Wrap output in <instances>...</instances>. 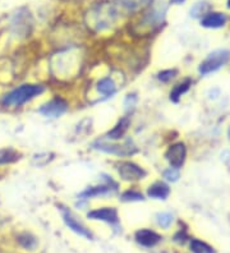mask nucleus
<instances>
[{
  "mask_svg": "<svg viewBox=\"0 0 230 253\" xmlns=\"http://www.w3.org/2000/svg\"><path fill=\"white\" fill-rule=\"evenodd\" d=\"M228 8L230 9V0H228Z\"/></svg>",
  "mask_w": 230,
  "mask_h": 253,
  "instance_id": "bb28decb",
  "label": "nucleus"
},
{
  "mask_svg": "<svg viewBox=\"0 0 230 253\" xmlns=\"http://www.w3.org/2000/svg\"><path fill=\"white\" fill-rule=\"evenodd\" d=\"M173 220H174V217H173L172 213L169 212H163L157 215V224L164 229H169V226L173 224Z\"/></svg>",
  "mask_w": 230,
  "mask_h": 253,
  "instance_id": "4be33fe9",
  "label": "nucleus"
},
{
  "mask_svg": "<svg viewBox=\"0 0 230 253\" xmlns=\"http://www.w3.org/2000/svg\"><path fill=\"white\" fill-rule=\"evenodd\" d=\"M170 195V188L169 185L164 182H156L150 185L147 189V196L155 200H166Z\"/></svg>",
  "mask_w": 230,
  "mask_h": 253,
  "instance_id": "ddd939ff",
  "label": "nucleus"
},
{
  "mask_svg": "<svg viewBox=\"0 0 230 253\" xmlns=\"http://www.w3.org/2000/svg\"><path fill=\"white\" fill-rule=\"evenodd\" d=\"M113 191H117V184L110 179L106 184L97 185V187H90L86 191H83L78 197H80V200L85 201L92 197H97V196L109 195V193H111Z\"/></svg>",
  "mask_w": 230,
  "mask_h": 253,
  "instance_id": "9d476101",
  "label": "nucleus"
},
{
  "mask_svg": "<svg viewBox=\"0 0 230 253\" xmlns=\"http://www.w3.org/2000/svg\"><path fill=\"white\" fill-rule=\"evenodd\" d=\"M44 91H45V88L41 84H21L19 87H17V88H14V90H12L10 92L3 96L1 104L6 106V108L8 106H21L26 104V102L31 101L32 99H35L36 96L41 95Z\"/></svg>",
  "mask_w": 230,
  "mask_h": 253,
  "instance_id": "f03ea898",
  "label": "nucleus"
},
{
  "mask_svg": "<svg viewBox=\"0 0 230 253\" xmlns=\"http://www.w3.org/2000/svg\"><path fill=\"white\" fill-rule=\"evenodd\" d=\"M136 104H137V96H136L135 93H132V95H128L126 97V100H124V106H126L127 111L133 110L136 106Z\"/></svg>",
  "mask_w": 230,
  "mask_h": 253,
  "instance_id": "393cba45",
  "label": "nucleus"
},
{
  "mask_svg": "<svg viewBox=\"0 0 230 253\" xmlns=\"http://www.w3.org/2000/svg\"><path fill=\"white\" fill-rule=\"evenodd\" d=\"M68 110V102L61 97L50 100L39 109V113L47 118H59Z\"/></svg>",
  "mask_w": 230,
  "mask_h": 253,
  "instance_id": "0eeeda50",
  "label": "nucleus"
},
{
  "mask_svg": "<svg viewBox=\"0 0 230 253\" xmlns=\"http://www.w3.org/2000/svg\"><path fill=\"white\" fill-rule=\"evenodd\" d=\"M117 170L120 178L127 182H137L143 179L146 176V171L139 165L132 163V161H120L117 164Z\"/></svg>",
  "mask_w": 230,
  "mask_h": 253,
  "instance_id": "20e7f679",
  "label": "nucleus"
},
{
  "mask_svg": "<svg viewBox=\"0 0 230 253\" xmlns=\"http://www.w3.org/2000/svg\"><path fill=\"white\" fill-rule=\"evenodd\" d=\"M209 9H210L209 3H206V1H199V3L194 4V5L192 6V9H190V16L194 17V18L205 16Z\"/></svg>",
  "mask_w": 230,
  "mask_h": 253,
  "instance_id": "6ab92c4d",
  "label": "nucleus"
},
{
  "mask_svg": "<svg viewBox=\"0 0 230 253\" xmlns=\"http://www.w3.org/2000/svg\"><path fill=\"white\" fill-rule=\"evenodd\" d=\"M87 216L92 220H98V221H104L110 224L113 226H118L119 224V216H118L117 209L114 207H101V209H96V210L90 211Z\"/></svg>",
  "mask_w": 230,
  "mask_h": 253,
  "instance_id": "6e6552de",
  "label": "nucleus"
},
{
  "mask_svg": "<svg viewBox=\"0 0 230 253\" xmlns=\"http://www.w3.org/2000/svg\"><path fill=\"white\" fill-rule=\"evenodd\" d=\"M96 90L104 96H111L117 92V84L111 77H104L97 82Z\"/></svg>",
  "mask_w": 230,
  "mask_h": 253,
  "instance_id": "4468645a",
  "label": "nucleus"
},
{
  "mask_svg": "<svg viewBox=\"0 0 230 253\" xmlns=\"http://www.w3.org/2000/svg\"><path fill=\"white\" fill-rule=\"evenodd\" d=\"M177 73H178V72L175 71V69H168V71L160 72V73L157 74V78H159L161 82H169V81H172L173 78L177 76Z\"/></svg>",
  "mask_w": 230,
  "mask_h": 253,
  "instance_id": "b1692460",
  "label": "nucleus"
},
{
  "mask_svg": "<svg viewBox=\"0 0 230 253\" xmlns=\"http://www.w3.org/2000/svg\"><path fill=\"white\" fill-rule=\"evenodd\" d=\"M179 176H181L179 170L175 169V168H169L168 170L164 171V178H165L168 182H177V180L179 179Z\"/></svg>",
  "mask_w": 230,
  "mask_h": 253,
  "instance_id": "5701e85b",
  "label": "nucleus"
},
{
  "mask_svg": "<svg viewBox=\"0 0 230 253\" xmlns=\"http://www.w3.org/2000/svg\"><path fill=\"white\" fill-rule=\"evenodd\" d=\"M60 212L61 217H63V220L65 222V225L71 229L72 232L81 235V237L86 238V239H93V235L90 232V229H87L86 226L83 225V222L77 219L76 215L69 209H67L64 206H60Z\"/></svg>",
  "mask_w": 230,
  "mask_h": 253,
  "instance_id": "39448f33",
  "label": "nucleus"
},
{
  "mask_svg": "<svg viewBox=\"0 0 230 253\" xmlns=\"http://www.w3.org/2000/svg\"><path fill=\"white\" fill-rule=\"evenodd\" d=\"M92 147L98 150V151L106 152V154L118 155V156H127L136 152V147L132 145V141H127L123 145H111V143L104 142V141H96Z\"/></svg>",
  "mask_w": 230,
  "mask_h": 253,
  "instance_id": "423d86ee",
  "label": "nucleus"
},
{
  "mask_svg": "<svg viewBox=\"0 0 230 253\" xmlns=\"http://www.w3.org/2000/svg\"><path fill=\"white\" fill-rule=\"evenodd\" d=\"M173 3H177V4H181V3H183L184 0H172Z\"/></svg>",
  "mask_w": 230,
  "mask_h": 253,
  "instance_id": "a878e982",
  "label": "nucleus"
},
{
  "mask_svg": "<svg viewBox=\"0 0 230 253\" xmlns=\"http://www.w3.org/2000/svg\"><path fill=\"white\" fill-rule=\"evenodd\" d=\"M190 84H192L190 80H185L184 82H182V84H177V86L173 88L172 92H170V100L174 102H178L179 99L182 97V95H184V93L189 90Z\"/></svg>",
  "mask_w": 230,
  "mask_h": 253,
  "instance_id": "dca6fc26",
  "label": "nucleus"
},
{
  "mask_svg": "<svg viewBox=\"0 0 230 253\" xmlns=\"http://www.w3.org/2000/svg\"><path fill=\"white\" fill-rule=\"evenodd\" d=\"M18 159V152H15L12 148H6L0 151V164L12 163Z\"/></svg>",
  "mask_w": 230,
  "mask_h": 253,
  "instance_id": "aec40b11",
  "label": "nucleus"
},
{
  "mask_svg": "<svg viewBox=\"0 0 230 253\" xmlns=\"http://www.w3.org/2000/svg\"><path fill=\"white\" fill-rule=\"evenodd\" d=\"M18 242L22 247L26 248V250H34V248L37 246L36 238L32 237L31 234H28V233H23V234L19 235Z\"/></svg>",
  "mask_w": 230,
  "mask_h": 253,
  "instance_id": "a211bd4d",
  "label": "nucleus"
},
{
  "mask_svg": "<svg viewBox=\"0 0 230 253\" xmlns=\"http://www.w3.org/2000/svg\"><path fill=\"white\" fill-rule=\"evenodd\" d=\"M136 241L138 244H141L143 247H155L160 241L161 237L156 232H153L151 229H141L136 233Z\"/></svg>",
  "mask_w": 230,
  "mask_h": 253,
  "instance_id": "9b49d317",
  "label": "nucleus"
},
{
  "mask_svg": "<svg viewBox=\"0 0 230 253\" xmlns=\"http://www.w3.org/2000/svg\"><path fill=\"white\" fill-rule=\"evenodd\" d=\"M122 201L124 202H135V201H143V195L141 192L135 191V189H129V191H126L122 195Z\"/></svg>",
  "mask_w": 230,
  "mask_h": 253,
  "instance_id": "412c9836",
  "label": "nucleus"
},
{
  "mask_svg": "<svg viewBox=\"0 0 230 253\" xmlns=\"http://www.w3.org/2000/svg\"><path fill=\"white\" fill-rule=\"evenodd\" d=\"M230 59V53L228 50H216L210 54L199 65V73L209 74L220 69L223 65L227 64Z\"/></svg>",
  "mask_w": 230,
  "mask_h": 253,
  "instance_id": "7ed1b4c3",
  "label": "nucleus"
},
{
  "mask_svg": "<svg viewBox=\"0 0 230 253\" xmlns=\"http://www.w3.org/2000/svg\"><path fill=\"white\" fill-rule=\"evenodd\" d=\"M129 124H131V119H129L128 117L122 118V119L118 122L117 126H114L113 129L107 133V138H110V139L123 138V136H124V134L127 133V130H128Z\"/></svg>",
  "mask_w": 230,
  "mask_h": 253,
  "instance_id": "2eb2a0df",
  "label": "nucleus"
},
{
  "mask_svg": "<svg viewBox=\"0 0 230 253\" xmlns=\"http://www.w3.org/2000/svg\"><path fill=\"white\" fill-rule=\"evenodd\" d=\"M137 8L133 0H117L110 3H101L93 6L89 13L90 25L96 31H102L111 26L127 12H132Z\"/></svg>",
  "mask_w": 230,
  "mask_h": 253,
  "instance_id": "f257e3e1",
  "label": "nucleus"
},
{
  "mask_svg": "<svg viewBox=\"0 0 230 253\" xmlns=\"http://www.w3.org/2000/svg\"><path fill=\"white\" fill-rule=\"evenodd\" d=\"M190 251L193 253H215L214 248L207 243L198 239H192L190 241Z\"/></svg>",
  "mask_w": 230,
  "mask_h": 253,
  "instance_id": "f3484780",
  "label": "nucleus"
},
{
  "mask_svg": "<svg viewBox=\"0 0 230 253\" xmlns=\"http://www.w3.org/2000/svg\"><path fill=\"white\" fill-rule=\"evenodd\" d=\"M228 136H229V141H230V128H229V130H228Z\"/></svg>",
  "mask_w": 230,
  "mask_h": 253,
  "instance_id": "cd10ccee",
  "label": "nucleus"
},
{
  "mask_svg": "<svg viewBox=\"0 0 230 253\" xmlns=\"http://www.w3.org/2000/svg\"><path fill=\"white\" fill-rule=\"evenodd\" d=\"M185 156H187V148L182 142L170 146V148L165 154L166 160L172 165V168H175V169H179L183 165L185 161Z\"/></svg>",
  "mask_w": 230,
  "mask_h": 253,
  "instance_id": "1a4fd4ad",
  "label": "nucleus"
},
{
  "mask_svg": "<svg viewBox=\"0 0 230 253\" xmlns=\"http://www.w3.org/2000/svg\"><path fill=\"white\" fill-rule=\"evenodd\" d=\"M227 23V16L223 13L212 12L205 14L201 19V25L206 28H220Z\"/></svg>",
  "mask_w": 230,
  "mask_h": 253,
  "instance_id": "f8f14e48",
  "label": "nucleus"
}]
</instances>
